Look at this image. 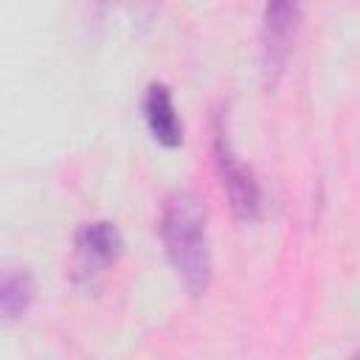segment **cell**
Returning a JSON list of instances; mask_svg holds the SVG:
<instances>
[{
    "instance_id": "7",
    "label": "cell",
    "mask_w": 360,
    "mask_h": 360,
    "mask_svg": "<svg viewBox=\"0 0 360 360\" xmlns=\"http://www.w3.org/2000/svg\"><path fill=\"white\" fill-rule=\"evenodd\" d=\"M357 354H360V349H357Z\"/></svg>"
},
{
    "instance_id": "4",
    "label": "cell",
    "mask_w": 360,
    "mask_h": 360,
    "mask_svg": "<svg viewBox=\"0 0 360 360\" xmlns=\"http://www.w3.org/2000/svg\"><path fill=\"white\" fill-rule=\"evenodd\" d=\"M298 20H301V0H267L264 14H262V28H259V65H262V79L267 87H276L290 53L292 42L298 34Z\"/></svg>"
},
{
    "instance_id": "1",
    "label": "cell",
    "mask_w": 360,
    "mask_h": 360,
    "mask_svg": "<svg viewBox=\"0 0 360 360\" xmlns=\"http://www.w3.org/2000/svg\"><path fill=\"white\" fill-rule=\"evenodd\" d=\"M160 242L163 253L186 287L188 295H205L211 284V250L205 214L200 200L188 188H174L163 200L160 211Z\"/></svg>"
},
{
    "instance_id": "3",
    "label": "cell",
    "mask_w": 360,
    "mask_h": 360,
    "mask_svg": "<svg viewBox=\"0 0 360 360\" xmlns=\"http://www.w3.org/2000/svg\"><path fill=\"white\" fill-rule=\"evenodd\" d=\"M124 250L121 231L110 219H96L84 222L76 231L73 239V262H70V278L76 290L82 292H96L107 276V270L118 262Z\"/></svg>"
},
{
    "instance_id": "5",
    "label": "cell",
    "mask_w": 360,
    "mask_h": 360,
    "mask_svg": "<svg viewBox=\"0 0 360 360\" xmlns=\"http://www.w3.org/2000/svg\"><path fill=\"white\" fill-rule=\"evenodd\" d=\"M143 118L149 127V135L166 146V149H177L183 143V124L177 118L174 101H172V90L160 82H152L143 93Z\"/></svg>"
},
{
    "instance_id": "6",
    "label": "cell",
    "mask_w": 360,
    "mask_h": 360,
    "mask_svg": "<svg viewBox=\"0 0 360 360\" xmlns=\"http://www.w3.org/2000/svg\"><path fill=\"white\" fill-rule=\"evenodd\" d=\"M37 298L34 276L22 267H8L0 281V312L6 321H14L28 312V307Z\"/></svg>"
},
{
    "instance_id": "2",
    "label": "cell",
    "mask_w": 360,
    "mask_h": 360,
    "mask_svg": "<svg viewBox=\"0 0 360 360\" xmlns=\"http://www.w3.org/2000/svg\"><path fill=\"white\" fill-rule=\"evenodd\" d=\"M211 149H214L217 177L222 183V191L228 197L233 217L239 222H256L262 217V188H259V180L250 172V166L236 155L231 132H228V118L222 110L214 115Z\"/></svg>"
}]
</instances>
